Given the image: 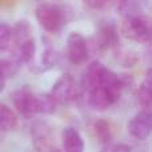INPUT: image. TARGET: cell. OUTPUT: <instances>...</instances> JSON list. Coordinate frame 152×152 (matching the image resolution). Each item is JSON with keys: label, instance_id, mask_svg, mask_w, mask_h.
<instances>
[{"label": "cell", "instance_id": "1", "mask_svg": "<svg viewBox=\"0 0 152 152\" xmlns=\"http://www.w3.org/2000/svg\"><path fill=\"white\" fill-rule=\"evenodd\" d=\"M132 86V79L128 75H119L107 68L97 87L87 92V104L96 112H103L119 102L123 92Z\"/></svg>", "mask_w": 152, "mask_h": 152}, {"label": "cell", "instance_id": "2", "mask_svg": "<svg viewBox=\"0 0 152 152\" xmlns=\"http://www.w3.org/2000/svg\"><path fill=\"white\" fill-rule=\"evenodd\" d=\"M35 18L45 32L59 34L74 19V10L67 4L44 1L36 7Z\"/></svg>", "mask_w": 152, "mask_h": 152}, {"label": "cell", "instance_id": "3", "mask_svg": "<svg viewBox=\"0 0 152 152\" xmlns=\"http://www.w3.org/2000/svg\"><path fill=\"white\" fill-rule=\"evenodd\" d=\"M120 34L129 42H135L139 44H150L152 36L150 18L144 13L126 16L120 26Z\"/></svg>", "mask_w": 152, "mask_h": 152}, {"label": "cell", "instance_id": "4", "mask_svg": "<svg viewBox=\"0 0 152 152\" xmlns=\"http://www.w3.org/2000/svg\"><path fill=\"white\" fill-rule=\"evenodd\" d=\"M79 84L71 74H63L53 83L50 95L56 102V104L69 105L79 97Z\"/></svg>", "mask_w": 152, "mask_h": 152}, {"label": "cell", "instance_id": "5", "mask_svg": "<svg viewBox=\"0 0 152 152\" xmlns=\"http://www.w3.org/2000/svg\"><path fill=\"white\" fill-rule=\"evenodd\" d=\"M67 59L74 66H81L87 63L89 58V45L86 36L80 32H71L66 42Z\"/></svg>", "mask_w": 152, "mask_h": 152}, {"label": "cell", "instance_id": "6", "mask_svg": "<svg viewBox=\"0 0 152 152\" xmlns=\"http://www.w3.org/2000/svg\"><path fill=\"white\" fill-rule=\"evenodd\" d=\"M35 96L36 92L32 91L29 86H23L11 95V102L13 108L20 116L26 119H32L36 116L35 111Z\"/></svg>", "mask_w": 152, "mask_h": 152}, {"label": "cell", "instance_id": "7", "mask_svg": "<svg viewBox=\"0 0 152 152\" xmlns=\"http://www.w3.org/2000/svg\"><path fill=\"white\" fill-rule=\"evenodd\" d=\"M31 137L34 148L37 152H53L56 151L53 142L52 127L44 120H37L31 127Z\"/></svg>", "mask_w": 152, "mask_h": 152}, {"label": "cell", "instance_id": "8", "mask_svg": "<svg viewBox=\"0 0 152 152\" xmlns=\"http://www.w3.org/2000/svg\"><path fill=\"white\" fill-rule=\"evenodd\" d=\"M152 129V113L150 110H142L127 123V131L135 140L144 142L150 137Z\"/></svg>", "mask_w": 152, "mask_h": 152}, {"label": "cell", "instance_id": "9", "mask_svg": "<svg viewBox=\"0 0 152 152\" xmlns=\"http://www.w3.org/2000/svg\"><path fill=\"white\" fill-rule=\"evenodd\" d=\"M108 67H105L100 60H94L84 68L83 74H81L80 79V87L83 88V91L89 92L91 89H94L95 87H97L100 84L103 79V75L107 71Z\"/></svg>", "mask_w": 152, "mask_h": 152}, {"label": "cell", "instance_id": "10", "mask_svg": "<svg viewBox=\"0 0 152 152\" xmlns=\"http://www.w3.org/2000/svg\"><path fill=\"white\" fill-rule=\"evenodd\" d=\"M61 152H84L86 143L81 134L75 127H64L60 134Z\"/></svg>", "mask_w": 152, "mask_h": 152}, {"label": "cell", "instance_id": "11", "mask_svg": "<svg viewBox=\"0 0 152 152\" xmlns=\"http://www.w3.org/2000/svg\"><path fill=\"white\" fill-rule=\"evenodd\" d=\"M95 42L99 50H115L118 45H120L119 32L116 27L111 23L102 24L96 32Z\"/></svg>", "mask_w": 152, "mask_h": 152}, {"label": "cell", "instance_id": "12", "mask_svg": "<svg viewBox=\"0 0 152 152\" xmlns=\"http://www.w3.org/2000/svg\"><path fill=\"white\" fill-rule=\"evenodd\" d=\"M18 127V115L10 105L0 103V134L11 132Z\"/></svg>", "mask_w": 152, "mask_h": 152}, {"label": "cell", "instance_id": "13", "mask_svg": "<svg viewBox=\"0 0 152 152\" xmlns=\"http://www.w3.org/2000/svg\"><path fill=\"white\" fill-rule=\"evenodd\" d=\"M136 100L143 110H150L152 105V80L151 71L147 72L144 80L139 86L136 91Z\"/></svg>", "mask_w": 152, "mask_h": 152}, {"label": "cell", "instance_id": "14", "mask_svg": "<svg viewBox=\"0 0 152 152\" xmlns=\"http://www.w3.org/2000/svg\"><path fill=\"white\" fill-rule=\"evenodd\" d=\"M56 102L52 99L50 94H44L40 92L36 94L35 96V111H36V116L37 115H52L56 112Z\"/></svg>", "mask_w": 152, "mask_h": 152}, {"label": "cell", "instance_id": "15", "mask_svg": "<svg viewBox=\"0 0 152 152\" xmlns=\"http://www.w3.org/2000/svg\"><path fill=\"white\" fill-rule=\"evenodd\" d=\"M94 134L96 136L97 142L103 145H107L112 143V127L111 123L105 119H97L94 123Z\"/></svg>", "mask_w": 152, "mask_h": 152}, {"label": "cell", "instance_id": "16", "mask_svg": "<svg viewBox=\"0 0 152 152\" xmlns=\"http://www.w3.org/2000/svg\"><path fill=\"white\" fill-rule=\"evenodd\" d=\"M19 64L15 60L10 59H0V94L4 91L7 80L12 77L18 72Z\"/></svg>", "mask_w": 152, "mask_h": 152}, {"label": "cell", "instance_id": "17", "mask_svg": "<svg viewBox=\"0 0 152 152\" xmlns=\"http://www.w3.org/2000/svg\"><path fill=\"white\" fill-rule=\"evenodd\" d=\"M84 5L92 11L107 10V8H115L118 12L123 8L126 0H83Z\"/></svg>", "mask_w": 152, "mask_h": 152}, {"label": "cell", "instance_id": "18", "mask_svg": "<svg viewBox=\"0 0 152 152\" xmlns=\"http://www.w3.org/2000/svg\"><path fill=\"white\" fill-rule=\"evenodd\" d=\"M115 56L118 63L124 67H134L139 60L136 52L128 50V48H121L120 45L115 48Z\"/></svg>", "mask_w": 152, "mask_h": 152}, {"label": "cell", "instance_id": "19", "mask_svg": "<svg viewBox=\"0 0 152 152\" xmlns=\"http://www.w3.org/2000/svg\"><path fill=\"white\" fill-rule=\"evenodd\" d=\"M11 47V27L7 23H0V51Z\"/></svg>", "mask_w": 152, "mask_h": 152}, {"label": "cell", "instance_id": "20", "mask_svg": "<svg viewBox=\"0 0 152 152\" xmlns=\"http://www.w3.org/2000/svg\"><path fill=\"white\" fill-rule=\"evenodd\" d=\"M100 152H131V147L126 143H110L104 145Z\"/></svg>", "mask_w": 152, "mask_h": 152}, {"label": "cell", "instance_id": "21", "mask_svg": "<svg viewBox=\"0 0 152 152\" xmlns=\"http://www.w3.org/2000/svg\"><path fill=\"white\" fill-rule=\"evenodd\" d=\"M53 152H59V151H58V150H56V151H53Z\"/></svg>", "mask_w": 152, "mask_h": 152}, {"label": "cell", "instance_id": "22", "mask_svg": "<svg viewBox=\"0 0 152 152\" xmlns=\"http://www.w3.org/2000/svg\"><path fill=\"white\" fill-rule=\"evenodd\" d=\"M0 140H1V135H0Z\"/></svg>", "mask_w": 152, "mask_h": 152}]
</instances>
